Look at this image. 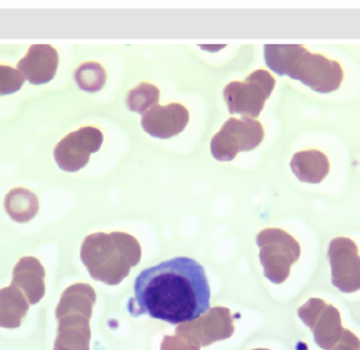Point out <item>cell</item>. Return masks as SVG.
<instances>
[{
    "label": "cell",
    "instance_id": "cell-1",
    "mask_svg": "<svg viewBox=\"0 0 360 350\" xmlns=\"http://www.w3.org/2000/svg\"><path fill=\"white\" fill-rule=\"evenodd\" d=\"M210 296L204 266L189 257H175L140 273L129 311L132 317L147 314L178 326L210 309Z\"/></svg>",
    "mask_w": 360,
    "mask_h": 350
},
{
    "label": "cell",
    "instance_id": "cell-3",
    "mask_svg": "<svg viewBox=\"0 0 360 350\" xmlns=\"http://www.w3.org/2000/svg\"><path fill=\"white\" fill-rule=\"evenodd\" d=\"M140 258L139 242L120 231L91 234L84 237L81 246V260L91 277L108 285L122 283Z\"/></svg>",
    "mask_w": 360,
    "mask_h": 350
},
{
    "label": "cell",
    "instance_id": "cell-2",
    "mask_svg": "<svg viewBox=\"0 0 360 350\" xmlns=\"http://www.w3.org/2000/svg\"><path fill=\"white\" fill-rule=\"evenodd\" d=\"M263 52L272 72L302 82L315 92H333L344 81V69L338 61L311 54L301 44H266Z\"/></svg>",
    "mask_w": 360,
    "mask_h": 350
},
{
    "label": "cell",
    "instance_id": "cell-20",
    "mask_svg": "<svg viewBox=\"0 0 360 350\" xmlns=\"http://www.w3.org/2000/svg\"><path fill=\"white\" fill-rule=\"evenodd\" d=\"M74 78L81 90L86 92H98L104 87L107 82V73L98 63L90 61L84 63L75 70Z\"/></svg>",
    "mask_w": 360,
    "mask_h": 350
},
{
    "label": "cell",
    "instance_id": "cell-9",
    "mask_svg": "<svg viewBox=\"0 0 360 350\" xmlns=\"http://www.w3.org/2000/svg\"><path fill=\"white\" fill-rule=\"evenodd\" d=\"M235 332L233 318L229 308L215 306L195 320L178 325L175 335L187 339L197 348L227 340Z\"/></svg>",
    "mask_w": 360,
    "mask_h": 350
},
{
    "label": "cell",
    "instance_id": "cell-23",
    "mask_svg": "<svg viewBox=\"0 0 360 350\" xmlns=\"http://www.w3.org/2000/svg\"><path fill=\"white\" fill-rule=\"evenodd\" d=\"M332 350H360V340L350 330H345L341 340Z\"/></svg>",
    "mask_w": 360,
    "mask_h": 350
},
{
    "label": "cell",
    "instance_id": "cell-17",
    "mask_svg": "<svg viewBox=\"0 0 360 350\" xmlns=\"http://www.w3.org/2000/svg\"><path fill=\"white\" fill-rule=\"evenodd\" d=\"M29 302L16 287L9 285L0 289V327L15 330L21 326L29 311Z\"/></svg>",
    "mask_w": 360,
    "mask_h": 350
},
{
    "label": "cell",
    "instance_id": "cell-11",
    "mask_svg": "<svg viewBox=\"0 0 360 350\" xmlns=\"http://www.w3.org/2000/svg\"><path fill=\"white\" fill-rule=\"evenodd\" d=\"M188 123V109L178 103L152 106L141 115L143 130L153 138H174L187 127Z\"/></svg>",
    "mask_w": 360,
    "mask_h": 350
},
{
    "label": "cell",
    "instance_id": "cell-13",
    "mask_svg": "<svg viewBox=\"0 0 360 350\" xmlns=\"http://www.w3.org/2000/svg\"><path fill=\"white\" fill-rule=\"evenodd\" d=\"M44 277L46 273L41 261L27 256L17 262L11 285L21 291L30 305H35L41 301L46 294Z\"/></svg>",
    "mask_w": 360,
    "mask_h": 350
},
{
    "label": "cell",
    "instance_id": "cell-22",
    "mask_svg": "<svg viewBox=\"0 0 360 350\" xmlns=\"http://www.w3.org/2000/svg\"><path fill=\"white\" fill-rule=\"evenodd\" d=\"M161 350H200V348H197L179 335H174L165 336L161 344Z\"/></svg>",
    "mask_w": 360,
    "mask_h": 350
},
{
    "label": "cell",
    "instance_id": "cell-12",
    "mask_svg": "<svg viewBox=\"0 0 360 350\" xmlns=\"http://www.w3.org/2000/svg\"><path fill=\"white\" fill-rule=\"evenodd\" d=\"M58 49L51 44H32L27 54L17 64V70L32 85H46L56 75Z\"/></svg>",
    "mask_w": 360,
    "mask_h": 350
},
{
    "label": "cell",
    "instance_id": "cell-18",
    "mask_svg": "<svg viewBox=\"0 0 360 350\" xmlns=\"http://www.w3.org/2000/svg\"><path fill=\"white\" fill-rule=\"evenodd\" d=\"M4 209L11 220L25 223L33 220L39 212V200L38 196L26 188H13L4 199Z\"/></svg>",
    "mask_w": 360,
    "mask_h": 350
},
{
    "label": "cell",
    "instance_id": "cell-6",
    "mask_svg": "<svg viewBox=\"0 0 360 350\" xmlns=\"http://www.w3.org/2000/svg\"><path fill=\"white\" fill-rule=\"evenodd\" d=\"M264 139L262 123L253 118H229L210 143L215 160L227 163L236 158L238 152H249L258 147Z\"/></svg>",
    "mask_w": 360,
    "mask_h": 350
},
{
    "label": "cell",
    "instance_id": "cell-24",
    "mask_svg": "<svg viewBox=\"0 0 360 350\" xmlns=\"http://www.w3.org/2000/svg\"><path fill=\"white\" fill-rule=\"evenodd\" d=\"M253 350H270V349H262V348H259V349H253Z\"/></svg>",
    "mask_w": 360,
    "mask_h": 350
},
{
    "label": "cell",
    "instance_id": "cell-7",
    "mask_svg": "<svg viewBox=\"0 0 360 350\" xmlns=\"http://www.w3.org/2000/svg\"><path fill=\"white\" fill-rule=\"evenodd\" d=\"M298 317L311 330L314 340L323 350L333 349L344 335L340 311L321 299L312 297L303 304L298 309Z\"/></svg>",
    "mask_w": 360,
    "mask_h": 350
},
{
    "label": "cell",
    "instance_id": "cell-8",
    "mask_svg": "<svg viewBox=\"0 0 360 350\" xmlns=\"http://www.w3.org/2000/svg\"><path fill=\"white\" fill-rule=\"evenodd\" d=\"M103 132L94 126H83L68 134L55 147L53 157L58 168L66 173L83 169L92 154H96L103 144Z\"/></svg>",
    "mask_w": 360,
    "mask_h": 350
},
{
    "label": "cell",
    "instance_id": "cell-19",
    "mask_svg": "<svg viewBox=\"0 0 360 350\" xmlns=\"http://www.w3.org/2000/svg\"><path fill=\"white\" fill-rule=\"evenodd\" d=\"M158 100H160L158 87L152 83L143 82L127 94L126 104L132 112L144 114L152 106H157Z\"/></svg>",
    "mask_w": 360,
    "mask_h": 350
},
{
    "label": "cell",
    "instance_id": "cell-14",
    "mask_svg": "<svg viewBox=\"0 0 360 350\" xmlns=\"http://www.w3.org/2000/svg\"><path fill=\"white\" fill-rule=\"evenodd\" d=\"M90 319L78 313L58 317V336L53 350H90Z\"/></svg>",
    "mask_w": 360,
    "mask_h": 350
},
{
    "label": "cell",
    "instance_id": "cell-21",
    "mask_svg": "<svg viewBox=\"0 0 360 350\" xmlns=\"http://www.w3.org/2000/svg\"><path fill=\"white\" fill-rule=\"evenodd\" d=\"M22 74L12 66L0 65V95H12L24 85Z\"/></svg>",
    "mask_w": 360,
    "mask_h": 350
},
{
    "label": "cell",
    "instance_id": "cell-5",
    "mask_svg": "<svg viewBox=\"0 0 360 350\" xmlns=\"http://www.w3.org/2000/svg\"><path fill=\"white\" fill-rule=\"evenodd\" d=\"M276 81L267 70L258 69L246 77L245 81L229 82L223 90V98L229 113L243 117H259L267 99L275 89Z\"/></svg>",
    "mask_w": 360,
    "mask_h": 350
},
{
    "label": "cell",
    "instance_id": "cell-4",
    "mask_svg": "<svg viewBox=\"0 0 360 350\" xmlns=\"http://www.w3.org/2000/svg\"><path fill=\"white\" fill-rule=\"evenodd\" d=\"M264 277L281 285L290 275L292 265L301 257V245L281 228H264L257 237Z\"/></svg>",
    "mask_w": 360,
    "mask_h": 350
},
{
    "label": "cell",
    "instance_id": "cell-15",
    "mask_svg": "<svg viewBox=\"0 0 360 350\" xmlns=\"http://www.w3.org/2000/svg\"><path fill=\"white\" fill-rule=\"evenodd\" d=\"M290 168L301 182L318 185L329 174L330 163L326 154L318 149H306L295 154L290 161Z\"/></svg>",
    "mask_w": 360,
    "mask_h": 350
},
{
    "label": "cell",
    "instance_id": "cell-10",
    "mask_svg": "<svg viewBox=\"0 0 360 350\" xmlns=\"http://www.w3.org/2000/svg\"><path fill=\"white\" fill-rule=\"evenodd\" d=\"M328 258L332 269V283L344 294L360 289V256L358 245L350 237H336L330 242Z\"/></svg>",
    "mask_w": 360,
    "mask_h": 350
},
{
    "label": "cell",
    "instance_id": "cell-16",
    "mask_svg": "<svg viewBox=\"0 0 360 350\" xmlns=\"http://www.w3.org/2000/svg\"><path fill=\"white\" fill-rule=\"evenodd\" d=\"M96 302V294L90 285L77 283L66 288L60 297L56 318L69 313H78L90 317Z\"/></svg>",
    "mask_w": 360,
    "mask_h": 350
}]
</instances>
